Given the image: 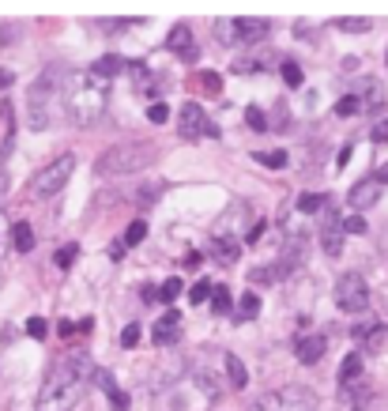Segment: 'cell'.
Wrapping results in <instances>:
<instances>
[{
    "label": "cell",
    "instance_id": "6da1fadb",
    "mask_svg": "<svg viewBox=\"0 0 388 411\" xmlns=\"http://www.w3.org/2000/svg\"><path fill=\"white\" fill-rule=\"evenodd\" d=\"M95 362L87 351H72L49 370L46 385L38 393V411H72L75 400L83 396V385L91 381Z\"/></svg>",
    "mask_w": 388,
    "mask_h": 411
},
{
    "label": "cell",
    "instance_id": "7a4b0ae2",
    "mask_svg": "<svg viewBox=\"0 0 388 411\" xmlns=\"http://www.w3.org/2000/svg\"><path fill=\"white\" fill-rule=\"evenodd\" d=\"M61 102H64V114H68V121L75 128H91L106 117L109 83L98 80L95 72H72V75H64Z\"/></svg>",
    "mask_w": 388,
    "mask_h": 411
},
{
    "label": "cell",
    "instance_id": "3957f363",
    "mask_svg": "<svg viewBox=\"0 0 388 411\" xmlns=\"http://www.w3.org/2000/svg\"><path fill=\"white\" fill-rule=\"evenodd\" d=\"M61 87H64V68L61 64H49V68L30 83V91H27V125H30V133H46L49 128L53 99L61 94Z\"/></svg>",
    "mask_w": 388,
    "mask_h": 411
},
{
    "label": "cell",
    "instance_id": "277c9868",
    "mask_svg": "<svg viewBox=\"0 0 388 411\" xmlns=\"http://www.w3.org/2000/svg\"><path fill=\"white\" fill-rule=\"evenodd\" d=\"M151 159H154V147L151 144H117V147H109L98 155L95 162V170L98 174H136V170L143 166H151Z\"/></svg>",
    "mask_w": 388,
    "mask_h": 411
},
{
    "label": "cell",
    "instance_id": "5b68a950",
    "mask_svg": "<svg viewBox=\"0 0 388 411\" xmlns=\"http://www.w3.org/2000/svg\"><path fill=\"white\" fill-rule=\"evenodd\" d=\"M253 411H317V393L309 385H279L260 400H253Z\"/></svg>",
    "mask_w": 388,
    "mask_h": 411
},
{
    "label": "cell",
    "instance_id": "8992f818",
    "mask_svg": "<svg viewBox=\"0 0 388 411\" xmlns=\"http://www.w3.org/2000/svg\"><path fill=\"white\" fill-rule=\"evenodd\" d=\"M272 23L268 19H253V16H238V19H215V35L223 46H260L268 38Z\"/></svg>",
    "mask_w": 388,
    "mask_h": 411
},
{
    "label": "cell",
    "instance_id": "52a82bcc",
    "mask_svg": "<svg viewBox=\"0 0 388 411\" xmlns=\"http://www.w3.org/2000/svg\"><path fill=\"white\" fill-rule=\"evenodd\" d=\"M72 170H75V155H72V151H64V155H57V159L49 162V166H42L38 174L30 178V197H35V200L57 197V192L68 185Z\"/></svg>",
    "mask_w": 388,
    "mask_h": 411
},
{
    "label": "cell",
    "instance_id": "ba28073f",
    "mask_svg": "<svg viewBox=\"0 0 388 411\" xmlns=\"http://www.w3.org/2000/svg\"><path fill=\"white\" fill-rule=\"evenodd\" d=\"M336 306L343 313H351V317L370 309V287H365V279L358 272H347L336 279Z\"/></svg>",
    "mask_w": 388,
    "mask_h": 411
},
{
    "label": "cell",
    "instance_id": "9c48e42d",
    "mask_svg": "<svg viewBox=\"0 0 388 411\" xmlns=\"http://www.w3.org/2000/svg\"><path fill=\"white\" fill-rule=\"evenodd\" d=\"M343 223H339V215L336 208L325 200V208H320V250H325L328 257H339L343 253Z\"/></svg>",
    "mask_w": 388,
    "mask_h": 411
},
{
    "label": "cell",
    "instance_id": "30bf717a",
    "mask_svg": "<svg viewBox=\"0 0 388 411\" xmlns=\"http://www.w3.org/2000/svg\"><path fill=\"white\" fill-rule=\"evenodd\" d=\"M351 94L362 102V114H373L384 106V87L381 80H373V75H358V80H351Z\"/></svg>",
    "mask_w": 388,
    "mask_h": 411
},
{
    "label": "cell",
    "instance_id": "8fae6325",
    "mask_svg": "<svg viewBox=\"0 0 388 411\" xmlns=\"http://www.w3.org/2000/svg\"><path fill=\"white\" fill-rule=\"evenodd\" d=\"M166 49L177 53L185 64H196V61H200V46H196L193 27H188V23H177V27L170 30V38H166Z\"/></svg>",
    "mask_w": 388,
    "mask_h": 411
},
{
    "label": "cell",
    "instance_id": "7c38bea8",
    "mask_svg": "<svg viewBox=\"0 0 388 411\" xmlns=\"http://www.w3.org/2000/svg\"><path fill=\"white\" fill-rule=\"evenodd\" d=\"M325 355H328V336H325V332H309V336H298L294 340V359L302 366H317Z\"/></svg>",
    "mask_w": 388,
    "mask_h": 411
},
{
    "label": "cell",
    "instance_id": "4fadbf2b",
    "mask_svg": "<svg viewBox=\"0 0 388 411\" xmlns=\"http://www.w3.org/2000/svg\"><path fill=\"white\" fill-rule=\"evenodd\" d=\"M177 133L185 140H200V133H207V114L200 110V102H185L181 117H177Z\"/></svg>",
    "mask_w": 388,
    "mask_h": 411
},
{
    "label": "cell",
    "instance_id": "5bb4252c",
    "mask_svg": "<svg viewBox=\"0 0 388 411\" xmlns=\"http://www.w3.org/2000/svg\"><path fill=\"white\" fill-rule=\"evenodd\" d=\"M339 400L347 411H365L373 400V385L365 381V377H358V381H351V385H339Z\"/></svg>",
    "mask_w": 388,
    "mask_h": 411
},
{
    "label": "cell",
    "instance_id": "9a60e30c",
    "mask_svg": "<svg viewBox=\"0 0 388 411\" xmlns=\"http://www.w3.org/2000/svg\"><path fill=\"white\" fill-rule=\"evenodd\" d=\"M151 336H154V343H159V348H170V343H177V340H181V317H177V309L162 313V317L154 321Z\"/></svg>",
    "mask_w": 388,
    "mask_h": 411
},
{
    "label": "cell",
    "instance_id": "2e32d148",
    "mask_svg": "<svg viewBox=\"0 0 388 411\" xmlns=\"http://www.w3.org/2000/svg\"><path fill=\"white\" fill-rule=\"evenodd\" d=\"M381 200V185H377L373 178H365V181H358L351 192H347V204L354 211H365V208H373V204Z\"/></svg>",
    "mask_w": 388,
    "mask_h": 411
},
{
    "label": "cell",
    "instance_id": "e0dca14e",
    "mask_svg": "<svg viewBox=\"0 0 388 411\" xmlns=\"http://www.w3.org/2000/svg\"><path fill=\"white\" fill-rule=\"evenodd\" d=\"M223 385H226V388H234V393L249 385L245 366H241V359H238V355H230V351L223 355Z\"/></svg>",
    "mask_w": 388,
    "mask_h": 411
},
{
    "label": "cell",
    "instance_id": "ac0fdd59",
    "mask_svg": "<svg viewBox=\"0 0 388 411\" xmlns=\"http://www.w3.org/2000/svg\"><path fill=\"white\" fill-rule=\"evenodd\" d=\"M125 68H128V61H125V57H117V53H106V57H98L87 72H95L98 80H106V83H109L114 75H121Z\"/></svg>",
    "mask_w": 388,
    "mask_h": 411
},
{
    "label": "cell",
    "instance_id": "d6986e66",
    "mask_svg": "<svg viewBox=\"0 0 388 411\" xmlns=\"http://www.w3.org/2000/svg\"><path fill=\"white\" fill-rule=\"evenodd\" d=\"M12 245H16V253H30V250H35V226H30L27 219L12 223Z\"/></svg>",
    "mask_w": 388,
    "mask_h": 411
},
{
    "label": "cell",
    "instance_id": "ffe728a7",
    "mask_svg": "<svg viewBox=\"0 0 388 411\" xmlns=\"http://www.w3.org/2000/svg\"><path fill=\"white\" fill-rule=\"evenodd\" d=\"M358 377H365V370H362V355H358V351H351L347 359L339 362V385H351V381H358Z\"/></svg>",
    "mask_w": 388,
    "mask_h": 411
},
{
    "label": "cell",
    "instance_id": "44dd1931",
    "mask_svg": "<svg viewBox=\"0 0 388 411\" xmlns=\"http://www.w3.org/2000/svg\"><path fill=\"white\" fill-rule=\"evenodd\" d=\"M212 250H215V261L219 264H234L238 257H241V245L234 242V238H215Z\"/></svg>",
    "mask_w": 388,
    "mask_h": 411
},
{
    "label": "cell",
    "instance_id": "7402d4cb",
    "mask_svg": "<svg viewBox=\"0 0 388 411\" xmlns=\"http://www.w3.org/2000/svg\"><path fill=\"white\" fill-rule=\"evenodd\" d=\"M272 61V53L264 49V53H253V57H241V61H234V72L238 75H249V72H264V64Z\"/></svg>",
    "mask_w": 388,
    "mask_h": 411
},
{
    "label": "cell",
    "instance_id": "603a6c76",
    "mask_svg": "<svg viewBox=\"0 0 388 411\" xmlns=\"http://www.w3.org/2000/svg\"><path fill=\"white\" fill-rule=\"evenodd\" d=\"M325 200H328V197H320V192H302V197L294 200V208H298V215H320Z\"/></svg>",
    "mask_w": 388,
    "mask_h": 411
},
{
    "label": "cell",
    "instance_id": "cb8c5ba5",
    "mask_svg": "<svg viewBox=\"0 0 388 411\" xmlns=\"http://www.w3.org/2000/svg\"><path fill=\"white\" fill-rule=\"evenodd\" d=\"M279 276H286V268H283V264H264V268H253V272H249L253 283H275Z\"/></svg>",
    "mask_w": 388,
    "mask_h": 411
},
{
    "label": "cell",
    "instance_id": "d4e9b609",
    "mask_svg": "<svg viewBox=\"0 0 388 411\" xmlns=\"http://www.w3.org/2000/svg\"><path fill=\"white\" fill-rule=\"evenodd\" d=\"M279 72H283V83H286V87H302L305 75H302V64H298V61H283Z\"/></svg>",
    "mask_w": 388,
    "mask_h": 411
},
{
    "label": "cell",
    "instance_id": "484cf974",
    "mask_svg": "<svg viewBox=\"0 0 388 411\" xmlns=\"http://www.w3.org/2000/svg\"><path fill=\"white\" fill-rule=\"evenodd\" d=\"M257 313H260V298L253 295V290H249V295H241V302H238V317H241V321H253Z\"/></svg>",
    "mask_w": 388,
    "mask_h": 411
},
{
    "label": "cell",
    "instance_id": "4316f807",
    "mask_svg": "<svg viewBox=\"0 0 388 411\" xmlns=\"http://www.w3.org/2000/svg\"><path fill=\"white\" fill-rule=\"evenodd\" d=\"M336 27H339V30H354V35H362V30H370V27H373V19H365V16H343V19H336Z\"/></svg>",
    "mask_w": 388,
    "mask_h": 411
},
{
    "label": "cell",
    "instance_id": "83f0119b",
    "mask_svg": "<svg viewBox=\"0 0 388 411\" xmlns=\"http://www.w3.org/2000/svg\"><path fill=\"white\" fill-rule=\"evenodd\" d=\"M143 238H147V219H132L128 231H125V250L128 245H140Z\"/></svg>",
    "mask_w": 388,
    "mask_h": 411
},
{
    "label": "cell",
    "instance_id": "f1b7e54d",
    "mask_svg": "<svg viewBox=\"0 0 388 411\" xmlns=\"http://www.w3.org/2000/svg\"><path fill=\"white\" fill-rule=\"evenodd\" d=\"M207 302H212L215 313H230V287H223V283L212 287V298H207Z\"/></svg>",
    "mask_w": 388,
    "mask_h": 411
},
{
    "label": "cell",
    "instance_id": "f546056e",
    "mask_svg": "<svg viewBox=\"0 0 388 411\" xmlns=\"http://www.w3.org/2000/svg\"><path fill=\"white\" fill-rule=\"evenodd\" d=\"M212 279H196V283H193V290H188V298H193V306H200V302H207V298H212Z\"/></svg>",
    "mask_w": 388,
    "mask_h": 411
},
{
    "label": "cell",
    "instance_id": "4dcf8cb0",
    "mask_svg": "<svg viewBox=\"0 0 388 411\" xmlns=\"http://www.w3.org/2000/svg\"><path fill=\"white\" fill-rule=\"evenodd\" d=\"M354 114H362V102L354 99V94H343L336 102V117H354Z\"/></svg>",
    "mask_w": 388,
    "mask_h": 411
},
{
    "label": "cell",
    "instance_id": "1f68e13d",
    "mask_svg": "<svg viewBox=\"0 0 388 411\" xmlns=\"http://www.w3.org/2000/svg\"><path fill=\"white\" fill-rule=\"evenodd\" d=\"M245 121H249L253 133H268V117H264L260 106H249V110H245Z\"/></svg>",
    "mask_w": 388,
    "mask_h": 411
},
{
    "label": "cell",
    "instance_id": "d6a6232c",
    "mask_svg": "<svg viewBox=\"0 0 388 411\" xmlns=\"http://www.w3.org/2000/svg\"><path fill=\"white\" fill-rule=\"evenodd\" d=\"M162 197V181H151V185H143V192H136V200H140V208H151L154 200Z\"/></svg>",
    "mask_w": 388,
    "mask_h": 411
},
{
    "label": "cell",
    "instance_id": "836d02e7",
    "mask_svg": "<svg viewBox=\"0 0 388 411\" xmlns=\"http://www.w3.org/2000/svg\"><path fill=\"white\" fill-rule=\"evenodd\" d=\"M147 121L151 125H166V121H170V106H166V102H151L147 106Z\"/></svg>",
    "mask_w": 388,
    "mask_h": 411
},
{
    "label": "cell",
    "instance_id": "e575fe53",
    "mask_svg": "<svg viewBox=\"0 0 388 411\" xmlns=\"http://www.w3.org/2000/svg\"><path fill=\"white\" fill-rule=\"evenodd\" d=\"M257 159H260L268 170H283V166H286V159H291V155H286V151H264V155H257Z\"/></svg>",
    "mask_w": 388,
    "mask_h": 411
},
{
    "label": "cell",
    "instance_id": "d590c367",
    "mask_svg": "<svg viewBox=\"0 0 388 411\" xmlns=\"http://www.w3.org/2000/svg\"><path fill=\"white\" fill-rule=\"evenodd\" d=\"M181 290H185V283H181V279H166L159 295H162V302H166V306H170V302H174L177 295H181Z\"/></svg>",
    "mask_w": 388,
    "mask_h": 411
},
{
    "label": "cell",
    "instance_id": "8d00e7d4",
    "mask_svg": "<svg viewBox=\"0 0 388 411\" xmlns=\"http://www.w3.org/2000/svg\"><path fill=\"white\" fill-rule=\"evenodd\" d=\"M95 381H98V388H102V393L109 396V393H117V381H114V374H106V370H98V366H95Z\"/></svg>",
    "mask_w": 388,
    "mask_h": 411
},
{
    "label": "cell",
    "instance_id": "74e56055",
    "mask_svg": "<svg viewBox=\"0 0 388 411\" xmlns=\"http://www.w3.org/2000/svg\"><path fill=\"white\" fill-rule=\"evenodd\" d=\"M343 223V234H365V219L362 215H347V219H339Z\"/></svg>",
    "mask_w": 388,
    "mask_h": 411
},
{
    "label": "cell",
    "instance_id": "f35d334b",
    "mask_svg": "<svg viewBox=\"0 0 388 411\" xmlns=\"http://www.w3.org/2000/svg\"><path fill=\"white\" fill-rule=\"evenodd\" d=\"M75 253H80V245H61L57 250V268H72Z\"/></svg>",
    "mask_w": 388,
    "mask_h": 411
},
{
    "label": "cell",
    "instance_id": "ab89813d",
    "mask_svg": "<svg viewBox=\"0 0 388 411\" xmlns=\"http://www.w3.org/2000/svg\"><path fill=\"white\" fill-rule=\"evenodd\" d=\"M140 343V324H125V332H121V348H136Z\"/></svg>",
    "mask_w": 388,
    "mask_h": 411
},
{
    "label": "cell",
    "instance_id": "60d3db41",
    "mask_svg": "<svg viewBox=\"0 0 388 411\" xmlns=\"http://www.w3.org/2000/svg\"><path fill=\"white\" fill-rule=\"evenodd\" d=\"M381 348H384V329L365 332V351H381Z\"/></svg>",
    "mask_w": 388,
    "mask_h": 411
},
{
    "label": "cell",
    "instance_id": "b9f144b4",
    "mask_svg": "<svg viewBox=\"0 0 388 411\" xmlns=\"http://www.w3.org/2000/svg\"><path fill=\"white\" fill-rule=\"evenodd\" d=\"M27 332H30V336H35V340H46V332H49V324H46V321H42V317H30V321H27Z\"/></svg>",
    "mask_w": 388,
    "mask_h": 411
},
{
    "label": "cell",
    "instance_id": "7bdbcfd3",
    "mask_svg": "<svg viewBox=\"0 0 388 411\" xmlns=\"http://www.w3.org/2000/svg\"><path fill=\"white\" fill-rule=\"evenodd\" d=\"M373 144H388V121H377L373 125V133H370Z\"/></svg>",
    "mask_w": 388,
    "mask_h": 411
},
{
    "label": "cell",
    "instance_id": "ee69618b",
    "mask_svg": "<svg viewBox=\"0 0 388 411\" xmlns=\"http://www.w3.org/2000/svg\"><path fill=\"white\" fill-rule=\"evenodd\" d=\"M109 404H114V411H128V393H109Z\"/></svg>",
    "mask_w": 388,
    "mask_h": 411
},
{
    "label": "cell",
    "instance_id": "f6af8a7d",
    "mask_svg": "<svg viewBox=\"0 0 388 411\" xmlns=\"http://www.w3.org/2000/svg\"><path fill=\"white\" fill-rule=\"evenodd\" d=\"M204 87L212 91V94H219V87H223V83H219V75H215V72H204Z\"/></svg>",
    "mask_w": 388,
    "mask_h": 411
},
{
    "label": "cell",
    "instance_id": "bcb514c9",
    "mask_svg": "<svg viewBox=\"0 0 388 411\" xmlns=\"http://www.w3.org/2000/svg\"><path fill=\"white\" fill-rule=\"evenodd\" d=\"M260 234H264V219L249 226V234H245V242H249V245H253V242H260Z\"/></svg>",
    "mask_w": 388,
    "mask_h": 411
},
{
    "label": "cell",
    "instance_id": "7dc6e473",
    "mask_svg": "<svg viewBox=\"0 0 388 411\" xmlns=\"http://www.w3.org/2000/svg\"><path fill=\"white\" fill-rule=\"evenodd\" d=\"M109 257H114V261H121V257H125V242H109V250H106Z\"/></svg>",
    "mask_w": 388,
    "mask_h": 411
},
{
    "label": "cell",
    "instance_id": "c3c4849f",
    "mask_svg": "<svg viewBox=\"0 0 388 411\" xmlns=\"http://www.w3.org/2000/svg\"><path fill=\"white\" fill-rule=\"evenodd\" d=\"M12 83H16V75L8 72V68H0V91H4V87H12Z\"/></svg>",
    "mask_w": 388,
    "mask_h": 411
},
{
    "label": "cell",
    "instance_id": "681fc988",
    "mask_svg": "<svg viewBox=\"0 0 388 411\" xmlns=\"http://www.w3.org/2000/svg\"><path fill=\"white\" fill-rule=\"evenodd\" d=\"M57 332H61V336H75V324H72V321H61Z\"/></svg>",
    "mask_w": 388,
    "mask_h": 411
},
{
    "label": "cell",
    "instance_id": "f907efd6",
    "mask_svg": "<svg viewBox=\"0 0 388 411\" xmlns=\"http://www.w3.org/2000/svg\"><path fill=\"white\" fill-rule=\"evenodd\" d=\"M347 159H351V144H347V147H343V151H339V159H336V166L343 170V166H347Z\"/></svg>",
    "mask_w": 388,
    "mask_h": 411
},
{
    "label": "cell",
    "instance_id": "816d5d0a",
    "mask_svg": "<svg viewBox=\"0 0 388 411\" xmlns=\"http://www.w3.org/2000/svg\"><path fill=\"white\" fill-rule=\"evenodd\" d=\"M373 181H377V185H388V162H384L381 170H377V178H373Z\"/></svg>",
    "mask_w": 388,
    "mask_h": 411
},
{
    "label": "cell",
    "instance_id": "f5cc1de1",
    "mask_svg": "<svg viewBox=\"0 0 388 411\" xmlns=\"http://www.w3.org/2000/svg\"><path fill=\"white\" fill-rule=\"evenodd\" d=\"M0 242H4V223H0Z\"/></svg>",
    "mask_w": 388,
    "mask_h": 411
}]
</instances>
